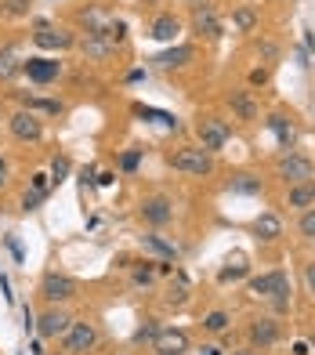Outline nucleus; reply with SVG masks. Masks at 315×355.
Instances as JSON below:
<instances>
[{
  "label": "nucleus",
  "mask_w": 315,
  "mask_h": 355,
  "mask_svg": "<svg viewBox=\"0 0 315 355\" xmlns=\"http://www.w3.org/2000/svg\"><path fill=\"white\" fill-rule=\"evenodd\" d=\"M250 294L269 297L276 312H287L290 309V279H287V272H264V276L250 279Z\"/></svg>",
  "instance_id": "nucleus-1"
},
{
  "label": "nucleus",
  "mask_w": 315,
  "mask_h": 355,
  "mask_svg": "<svg viewBox=\"0 0 315 355\" xmlns=\"http://www.w3.org/2000/svg\"><path fill=\"white\" fill-rule=\"evenodd\" d=\"M170 167L181 171V174H192V178H207L214 171V153L199 149V145H185L170 156Z\"/></svg>",
  "instance_id": "nucleus-2"
},
{
  "label": "nucleus",
  "mask_w": 315,
  "mask_h": 355,
  "mask_svg": "<svg viewBox=\"0 0 315 355\" xmlns=\"http://www.w3.org/2000/svg\"><path fill=\"white\" fill-rule=\"evenodd\" d=\"M276 174L282 178V182H290V185H301V182H312L315 167H312V159H308V156L287 149V153L276 159Z\"/></svg>",
  "instance_id": "nucleus-3"
},
{
  "label": "nucleus",
  "mask_w": 315,
  "mask_h": 355,
  "mask_svg": "<svg viewBox=\"0 0 315 355\" xmlns=\"http://www.w3.org/2000/svg\"><path fill=\"white\" fill-rule=\"evenodd\" d=\"M98 345V330L94 322H69V330L62 334V352L66 355H87Z\"/></svg>",
  "instance_id": "nucleus-4"
},
{
  "label": "nucleus",
  "mask_w": 315,
  "mask_h": 355,
  "mask_svg": "<svg viewBox=\"0 0 315 355\" xmlns=\"http://www.w3.org/2000/svg\"><path fill=\"white\" fill-rule=\"evenodd\" d=\"M40 297L47 304H66V301L76 297V279L66 276V272H47L40 279Z\"/></svg>",
  "instance_id": "nucleus-5"
},
{
  "label": "nucleus",
  "mask_w": 315,
  "mask_h": 355,
  "mask_svg": "<svg viewBox=\"0 0 315 355\" xmlns=\"http://www.w3.org/2000/svg\"><path fill=\"white\" fill-rule=\"evenodd\" d=\"M84 26H87V37L105 40V44H113V47L123 40V22L120 19H105L102 11H84Z\"/></svg>",
  "instance_id": "nucleus-6"
},
{
  "label": "nucleus",
  "mask_w": 315,
  "mask_h": 355,
  "mask_svg": "<svg viewBox=\"0 0 315 355\" xmlns=\"http://www.w3.org/2000/svg\"><path fill=\"white\" fill-rule=\"evenodd\" d=\"M196 135H199V149H207V153H217V149H225V141H228V123L225 120H217V116H203L196 123Z\"/></svg>",
  "instance_id": "nucleus-7"
},
{
  "label": "nucleus",
  "mask_w": 315,
  "mask_h": 355,
  "mask_svg": "<svg viewBox=\"0 0 315 355\" xmlns=\"http://www.w3.org/2000/svg\"><path fill=\"white\" fill-rule=\"evenodd\" d=\"M8 127H11V138L15 141H40L44 138V123H40V116H37L33 109H19L8 120Z\"/></svg>",
  "instance_id": "nucleus-8"
},
{
  "label": "nucleus",
  "mask_w": 315,
  "mask_h": 355,
  "mask_svg": "<svg viewBox=\"0 0 315 355\" xmlns=\"http://www.w3.org/2000/svg\"><path fill=\"white\" fill-rule=\"evenodd\" d=\"M192 29H196L199 37H207V40L222 37V19H217L214 4H207V0H196V4H192Z\"/></svg>",
  "instance_id": "nucleus-9"
},
{
  "label": "nucleus",
  "mask_w": 315,
  "mask_h": 355,
  "mask_svg": "<svg viewBox=\"0 0 315 355\" xmlns=\"http://www.w3.org/2000/svg\"><path fill=\"white\" fill-rule=\"evenodd\" d=\"M170 218H174V203H170L167 196H149V200H141V221H145V225L160 229V225H167Z\"/></svg>",
  "instance_id": "nucleus-10"
},
{
  "label": "nucleus",
  "mask_w": 315,
  "mask_h": 355,
  "mask_svg": "<svg viewBox=\"0 0 315 355\" xmlns=\"http://www.w3.org/2000/svg\"><path fill=\"white\" fill-rule=\"evenodd\" d=\"M33 44L44 47V51H62V47H73V33H69V29H58V26L40 22L37 33H33Z\"/></svg>",
  "instance_id": "nucleus-11"
},
{
  "label": "nucleus",
  "mask_w": 315,
  "mask_h": 355,
  "mask_svg": "<svg viewBox=\"0 0 315 355\" xmlns=\"http://www.w3.org/2000/svg\"><path fill=\"white\" fill-rule=\"evenodd\" d=\"M69 322H73V319L62 312V309H55V304H51V309H47V312L37 319V334L47 337V341H55V337H62V334L69 330Z\"/></svg>",
  "instance_id": "nucleus-12"
},
{
  "label": "nucleus",
  "mask_w": 315,
  "mask_h": 355,
  "mask_svg": "<svg viewBox=\"0 0 315 355\" xmlns=\"http://www.w3.org/2000/svg\"><path fill=\"white\" fill-rule=\"evenodd\" d=\"M22 69H26V76L33 80V84H51V80H58V73H62V62H55V58H29V62H22Z\"/></svg>",
  "instance_id": "nucleus-13"
},
{
  "label": "nucleus",
  "mask_w": 315,
  "mask_h": 355,
  "mask_svg": "<svg viewBox=\"0 0 315 355\" xmlns=\"http://www.w3.org/2000/svg\"><path fill=\"white\" fill-rule=\"evenodd\" d=\"M276 341H279V322L272 315H261V319L250 322V345L254 348H269Z\"/></svg>",
  "instance_id": "nucleus-14"
},
{
  "label": "nucleus",
  "mask_w": 315,
  "mask_h": 355,
  "mask_svg": "<svg viewBox=\"0 0 315 355\" xmlns=\"http://www.w3.org/2000/svg\"><path fill=\"white\" fill-rule=\"evenodd\" d=\"M156 355H185L188 352V337L185 330H160L156 334V341H152Z\"/></svg>",
  "instance_id": "nucleus-15"
},
{
  "label": "nucleus",
  "mask_w": 315,
  "mask_h": 355,
  "mask_svg": "<svg viewBox=\"0 0 315 355\" xmlns=\"http://www.w3.org/2000/svg\"><path fill=\"white\" fill-rule=\"evenodd\" d=\"M192 58H196V51H192V47H188V44H178V47H170V51L156 55L152 62H156L160 69H178V66H188Z\"/></svg>",
  "instance_id": "nucleus-16"
},
{
  "label": "nucleus",
  "mask_w": 315,
  "mask_h": 355,
  "mask_svg": "<svg viewBox=\"0 0 315 355\" xmlns=\"http://www.w3.org/2000/svg\"><path fill=\"white\" fill-rule=\"evenodd\" d=\"M178 33H181V22L174 19V15H160V19L152 22V40H160V44H174L178 40Z\"/></svg>",
  "instance_id": "nucleus-17"
},
{
  "label": "nucleus",
  "mask_w": 315,
  "mask_h": 355,
  "mask_svg": "<svg viewBox=\"0 0 315 355\" xmlns=\"http://www.w3.org/2000/svg\"><path fill=\"white\" fill-rule=\"evenodd\" d=\"M228 105L240 120H258V102L250 98V91H232L228 94Z\"/></svg>",
  "instance_id": "nucleus-18"
},
{
  "label": "nucleus",
  "mask_w": 315,
  "mask_h": 355,
  "mask_svg": "<svg viewBox=\"0 0 315 355\" xmlns=\"http://www.w3.org/2000/svg\"><path fill=\"white\" fill-rule=\"evenodd\" d=\"M254 232L264 239V243H276V239L282 236V221H279L276 214H261V218L254 221Z\"/></svg>",
  "instance_id": "nucleus-19"
},
{
  "label": "nucleus",
  "mask_w": 315,
  "mask_h": 355,
  "mask_svg": "<svg viewBox=\"0 0 315 355\" xmlns=\"http://www.w3.org/2000/svg\"><path fill=\"white\" fill-rule=\"evenodd\" d=\"M141 243H145V250H152V254H160L163 261H174L178 257V247L174 243H167L163 236H156V232H149V236H141Z\"/></svg>",
  "instance_id": "nucleus-20"
},
{
  "label": "nucleus",
  "mask_w": 315,
  "mask_h": 355,
  "mask_svg": "<svg viewBox=\"0 0 315 355\" xmlns=\"http://www.w3.org/2000/svg\"><path fill=\"white\" fill-rule=\"evenodd\" d=\"M287 203L297 207V211H308V207L315 203V185H312V182L294 185V189H290V196H287Z\"/></svg>",
  "instance_id": "nucleus-21"
},
{
  "label": "nucleus",
  "mask_w": 315,
  "mask_h": 355,
  "mask_svg": "<svg viewBox=\"0 0 315 355\" xmlns=\"http://www.w3.org/2000/svg\"><path fill=\"white\" fill-rule=\"evenodd\" d=\"M269 127H272V135L279 138L282 149H290V141H294V123H290L287 116H279V112H276V116H269Z\"/></svg>",
  "instance_id": "nucleus-22"
},
{
  "label": "nucleus",
  "mask_w": 315,
  "mask_h": 355,
  "mask_svg": "<svg viewBox=\"0 0 315 355\" xmlns=\"http://www.w3.org/2000/svg\"><path fill=\"white\" fill-rule=\"evenodd\" d=\"M22 66H19V47H4V51H0V80H11L15 73H19Z\"/></svg>",
  "instance_id": "nucleus-23"
},
{
  "label": "nucleus",
  "mask_w": 315,
  "mask_h": 355,
  "mask_svg": "<svg viewBox=\"0 0 315 355\" xmlns=\"http://www.w3.org/2000/svg\"><path fill=\"white\" fill-rule=\"evenodd\" d=\"M232 26L240 29V33H250V29L258 26V11H254V8H235V15H232Z\"/></svg>",
  "instance_id": "nucleus-24"
},
{
  "label": "nucleus",
  "mask_w": 315,
  "mask_h": 355,
  "mask_svg": "<svg viewBox=\"0 0 315 355\" xmlns=\"http://www.w3.org/2000/svg\"><path fill=\"white\" fill-rule=\"evenodd\" d=\"M232 192H246V196H254V192H261V178H254V174H235V178H232Z\"/></svg>",
  "instance_id": "nucleus-25"
},
{
  "label": "nucleus",
  "mask_w": 315,
  "mask_h": 355,
  "mask_svg": "<svg viewBox=\"0 0 315 355\" xmlns=\"http://www.w3.org/2000/svg\"><path fill=\"white\" fill-rule=\"evenodd\" d=\"M203 330H207V334H225L228 330V312H222V309L210 312L207 319H203Z\"/></svg>",
  "instance_id": "nucleus-26"
},
{
  "label": "nucleus",
  "mask_w": 315,
  "mask_h": 355,
  "mask_svg": "<svg viewBox=\"0 0 315 355\" xmlns=\"http://www.w3.org/2000/svg\"><path fill=\"white\" fill-rule=\"evenodd\" d=\"M84 51H87L91 58H105V55H113L116 47H113V44H105V40H94V37H87V40H84Z\"/></svg>",
  "instance_id": "nucleus-27"
},
{
  "label": "nucleus",
  "mask_w": 315,
  "mask_h": 355,
  "mask_svg": "<svg viewBox=\"0 0 315 355\" xmlns=\"http://www.w3.org/2000/svg\"><path fill=\"white\" fill-rule=\"evenodd\" d=\"M185 297H188V286L185 283H170L167 286V304H185Z\"/></svg>",
  "instance_id": "nucleus-28"
},
{
  "label": "nucleus",
  "mask_w": 315,
  "mask_h": 355,
  "mask_svg": "<svg viewBox=\"0 0 315 355\" xmlns=\"http://www.w3.org/2000/svg\"><path fill=\"white\" fill-rule=\"evenodd\" d=\"M66 174H69V159H66V156H58L55 164H51V182L62 185V182H66Z\"/></svg>",
  "instance_id": "nucleus-29"
},
{
  "label": "nucleus",
  "mask_w": 315,
  "mask_h": 355,
  "mask_svg": "<svg viewBox=\"0 0 315 355\" xmlns=\"http://www.w3.org/2000/svg\"><path fill=\"white\" fill-rule=\"evenodd\" d=\"M29 11V0H4L0 4V15H26Z\"/></svg>",
  "instance_id": "nucleus-30"
},
{
  "label": "nucleus",
  "mask_w": 315,
  "mask_h": 355,
  "mask_svg": "<svg viewBox=\"0 0 315 355\" xmlns=\"http://www.w3.org/2000/svg\"><path fill=\"white\" fill-rule=\"evenodd\" d=\"M301 236L305 239H315V207H308L305 218H301Z\"/></svg>",
  "instance_id": "nucleus-31"
},
{
  "label": "nucleus",
  "mask_w": 315,
  "mask_h": 355,
  "mask_svg": "<svg viewBox=\"0 0 315 355\" xmlns=\"http://www.w3.org/2000/svg\"><path fill=\"white\" fill-rule=\"evenodd\" d=\"M44 200H47L44 192H37V189H29L26 196H22V211H37V207H40Z\"/></svg>",
  "instance_id": "nucleus-32"
},
{
  "label": "nucleus",
  "mask_w": 315,
  "mask_h": 355,
  "mask_svg": "<svg viewBox=\"0 0 315 355\" xmlns=\"http://www.w3.org/2000/svg\"><path fill=\"white\" fill-rule=\"evenodd\" d=\"M156 334H160V327H156V319H145V327H141L134 334V341H156Z\"/></svg>",
  "instance_id": "nucleus-33"
},
{
  "label": "nucleus",
  "mask_w": 315,
  "mask_h": 355,
  "mask_svg": "<svg viewBox=\"0 0 315 355\" xmlns=\"http://www.w3.org/2000/svg\"><path fill=\"white\" fill-rule=\"evenodd\" d=\"M243 276H246V265H235V268H222V276H217V279L232 283V279H243Z\"/></svg>",
  "instance_id": "nucleus-34"
},
{
  "label": "nucleus",
  "mask_w": 315,
  "mask_h": 355,
  "mask_svg": "<svg viewBox=\"0 0 315 355\" xmlns=\"http://www.w3.org/2000/svg\"><path fill=\"white\" fill-rule=\"evenodd\" d=\"M138 159H141V149L123 153V159H120V171H134V167H138Z\"/></svg>",
  "instance_id": "nucleus-35"
},
{
  "label": "nucleus",
  "mask_w": 315,
  "mask_h": 355,
  "mask_svg": "<svg viewBox=\"0 0 315 355\" xmlns=\"http://www.w3.org/2000/svg\"><path fill=\"white\" fill-rule=\"evenodd\" d=\"M47 182H51V174H33V189L44 192V196H47Z\"/></svg>",
  "instance_id": "nucleus-36"
},
{
  "label": "nucleus",
  "mask_w": 315,
  "mask_h": 355,
  "mask_svg": "<svg viewBox=\"0 0 315 355\" xmlns=\"http://www.w3.org/2000/svg\"><path fill=\"white\" fill-rule=\"evenodd\" d=\"M134 283H152V268H138L134 272Z\"/></svg>",
  "instance_id": "nucleus-37"
},
{
  "label": "nucleus",
  "mask_w": 315,
  "mask_h": 355,
  "mask_svg": "<svg viewBox=\"0 0 315 355\" xmlns=\"http://www.w3.org/2000/svg\"><path fill=\"white\" fill-rule=\"evenodd\" d=\"M8 174H11V167H8V159H4V156H0V189H4V185H8Z\"/></svg>",
  "instance_id": "nucleus-38"
},
{
  "label": "nucleus",
  "mask_w": 315,
  "mask_h": 355,
  "mask_svg": "<svg viewBox=\"0 0 315 355\" xmlns=\"http://www.w3.org/2000/svg\"><path fill=\"white\" fill-rule=\"evenodd\" d=\"M305 279H308V290H312V294H315V261L305 268Z\"/></svg>",
  "instance_id": "nucleus-39"
},
{
  "label": "nucleus",
  "mask_w": 315,
  "mask_h": 355,
  "mask_svg": "<svg viewBox=\"0 0 315 355\" xmlns=\"http://www.w3.org/2000/svg\"><path fill=\"white\" fill-rule=\"evenodd\" d=\"M294 355H308V345H305V341H297V345H294Z\"/></svg>",
  "instance_id": "nucleus-40"
},
{
  "label": "nucleus",
  "mask_w": 315,
  "mask_h": 355,
  "mask_svg": "<svg viewBox=\"0 0 315 355\" xmlns=\"http://www.w3.org/2000/svg\"><path fill=\"white\" fill-rule=\"evenodd\" d=\"M217 352H222V348H203V355H217Z\"/></svg>",
  "instance_id": "nucleus-41"
},
{
  "label": "nucleus",
  "mask_w": 315,
  "mask_h": 355,
  "mask_svg": "<svg viewBox=\"0 0 315 355\" xmlns=\"http://www.w3.org/2000/svg\"><path fill=\"white\" fill-rule=\"evenodd\" d=\"M232 355H258L254 348H246V352H232Z\"/></svg>",
  "instance_id": "nucleus-42"
},
{
  "label": "nucleus",
  "mask_w": 315,
  "mask_h": 355,
  "mask_svg": "<svg viewBox=\"0 0 315 355\" xmlns=\"http://www.w3.org/2000/svg\"><path fill=\"white\" fill-rule=\"evenodd\" d=\"M44 355H66V352H44Z\"/></svg>",
  "instance_id": "nucleus-43"
}]
</instances>
